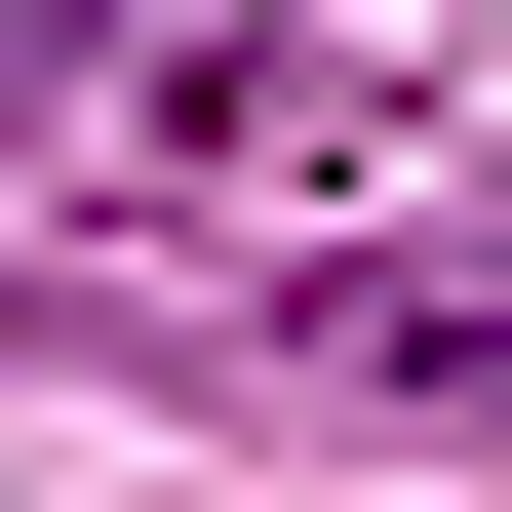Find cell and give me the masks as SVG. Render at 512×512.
<instances>
[{
  "label": "cell",
  "mask_w": 512,
  "mask_h": 512,
  "mask_svg": "<svg viewBox=\"0 0 512 512\" xmlns=\"http://www.w3.org/2000/svg\"><path fill=\"white\" fill-rule=\"evenodd\" d=\"M316 355L355 394H512V237H316Z\"/></svg>",
  "instance_id": "cell-1"
}]
</instances>
